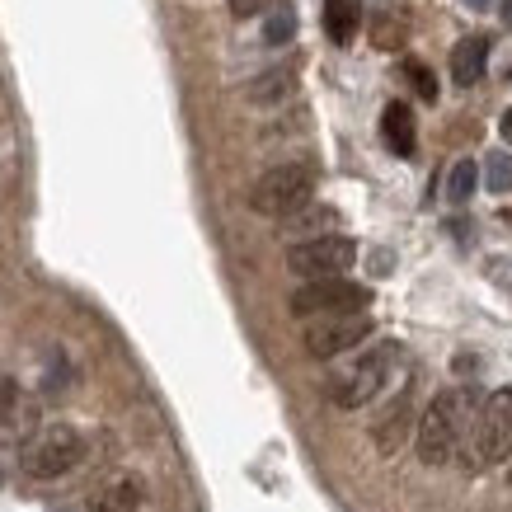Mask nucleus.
I'll use <instances>...</instances> for the list:
<instances>
[{"mask_svg":"<svg viewBox=\"0 0 512 512\" xmlns=\"http://www.w3.org/2000/svg\"><path fill=\"white\" fill-rule=\"evenodd\" d=\"M480 414V390L475 386H447L419 419V461L423 466H447L451 456H461L470 442Z\"/></svg>","mask_w":512,"mask_h":512,"instance_id":"nucleus-1","label":"nucleus"},{"mask_svg":"<svg viewBox=\"0 0 512 512\" xmlns=\"http://www.w3.org/2000/svg\"><path fill=\"white\" fill-rule=\"evenodd\" d=\"M315 198V165L311 160H282L273 170H264L254 184H249V207L259 217H278L287 221L292 212L311 207Z\"/></svg>","mask_w":512,"mask_h":512,"instance_id":"nucleus-2","label":"nucleus"},{"mask_svg":"<svg viewBox=\"0 0 512 512\" xmlns=\"http://www.w3.org/2000/svg\"><path fill=\"white\" fill-rule=\"evenodd\" d=\"M395 357L400 348L395 343H376L367 353H357V362H348L343 372L329 376V404H339V409H362V404H372L381 390H386L390 372H395Z\"/></svg>","mask_w":512,"mask_h":512,"instance_id":"nucleus-3","label":"nucleus"},{"mask_svg":"<svg viewBox=\"0 0 512 512\" xmlns=\"http://www.w3.org/2000/svg\"><path fill=\"white\" fill-rule=\"evenodd\" d=\"M80 456H85V437L71 428V423H47L38 433L24 442L19 451V470L29 475V480H62L71 470L80 466Z\"/></svg>","mask_w":512,"mask_h":512,"instance_id":"nucleus-4","label":"nucleus"},{"mask_svg":"<svg viewBox=\"0 0 512 512\" xmlns=\"http://www.w3.org/2000/svg\"><path fill=\"white\" fill-rule=\"evenodd\" d=\"M466 456L475 470L503 466L512 456V390H494L480 400V414H475V428H470Z\"/></svg>","mask_w":512,"mask_h":512,"instance_id":"nucleus-5","label":"nucleus"},{"mask_svg":"<svg viewBox=\"0 0 512 512\" xmlns=\"http://www.w3.org/2000/svg\"><path fill=\"white\" fill-rule=\"evenodd\" d=\"M353 264H357V245L348 235H315V240H296L287 249V268L306 282L343 278Z\"/></svg>","mask_w":512,"mask_h":512,"instance_id":"nucleus-6","label":"nucleus"},{"mask_svg":"<svg viewBox=\"0 0 512 512\" xmlns=\"http://www.w3.org/2000/svg\"><path fill=\"white\" fill-rule=\"evenodd\" d=\"M372 306V287L348 278H325V282H306L292 292V315L301 320H320V315H357Z\"/></svg>","mask_w":512,"mask_h":512,"instance_id":"nucleus-7","label":"nucleus"},{"mask_svg":"<svg viewBox=\"0 0 512 512\" xmlns=\"http://www.w3.org/2000/svg\"><path fill=\"white\" fill-rule=\"evenodd\" d=\"M372 315L357 311V315H320V320H306L301 329V343L311 357H339L353 353L362 339H372Z\"/></svg>","mask_w":512,"mask_h":512,"instance_id":"nucleus-8","label":"nucleus"},{"mask_svg":"<svg viewBox=\"0 0 512 512\" xmlns=\"http://www.w3.org/2000/svg\"><path fill=\"white\" fill-rule=\"evenodd\" d=\"M409 423H414V390L404 386L400 400L390 404L386 414L376 419V428H372L376 451H381V456H395V451L404 447V437H409Z\"/></svg>","mask_w":512,"mask_h":512,"instance_id":"nucleus-9","label":"nucleus"},{"mask_svg":"<svg viewBox=\"0 0 512 512\" xmlns=\"http://www.w3.org/2000/svg\"><path fill=\"white\" fill-rule=\"evenodd\" d=\"M484 71H489V38L475 33V38H461V43L451 47V80L456 85H480Z\"/></svg>","mask_w":512,"mask_h":512,"instance_id":"nucleus-10","label":"nucleus"},{"mask_svg":"<svg viewBox=\"0 0 512 512\" xmlns=\"http://www.w3.org/2000/svg\"><path fill=\"white\" fill-rule=\"evenodd\" d=\"M381 137H386V146L395 151L400 160L414 156V146H419V127H414V113H409V104H386V113H381Z\"/></svg>","mask_w":512,"mask_h":512,"instance_id":"nucleus-11","label":"nucleus"},{"mask_svg":"<svg viewBox=\"0 0 512 512\" xmlns=\"http://www.w3.org/2000/svg\"><path fill=\"white\" fill-rule=\"evenodd\" d=\"M146 489H141L137 475H118V480L99 484L90 494V512H137Z\"/></svg>","mask_w":512,"mask_h":512,"instance_id":"nucleus-12","label":"nucleus"},{"mask_svg":"<svg viewBox=\"0 0 512 512\" xmlns=\"http://www.w3.org/2000/svg\"><path fill=\"white\" fill-rule=\"evenodd\" d=\"M357 24H362V5H357V0H325V33H329V43L348 47L357 38Z\"/></svg>","mask_w":512,"mask_h":512,"instance_id":"nucleus-13","label":"nucleus"},{"mask_svg":"<svg viewBox=\"0 0 512 512\" xmlns=\"http://www.w3.org/2000/svg\"><path fill=\"white\" fill-rule=\"evenodd\" d=\"M292 90H296V71L292 66H278V71H264V76L249 85V99H254V104H278V99H287Z\"/></svg>","mask_w":512,"mask_h":512,"instance_id":"nucleus-14","label":"nucleus"},{"mask_svg":"<svg viewBox=\"0 0 512 512\" xmlns=\"http://www.w3.org/2000/svg\"><path fill=\"white\" fill-rule=\"evenodd\" d=\"M292 38H296V10L287 0H273L268 15H264V43L282 47V43H292Z\"/></svg>","mask_w":512,"mask_h":512,"instance_id":"nucleus-15","label":"nucleus"},{"mask_svg":"<svg viewBox=\"0 0 512 512\" xmlns=\"http://www.w3.org/2000/svg\"><path fill=\"white\" fill-rule=\"evenodd\" d=\"M475 184H480V170H475V160H456L447 174V202L451 207H466L470 193H475Z\"/></svg>","mask_w":512,"mask_h":512,"instance_id":"nucleus-16","label":"nucleus"},{"mask_svg":"<svg viewBox=\"0 0 512 512\" xmlns=\"http://www.w3.org/2000/svg\"><path fill=\"white\" fill-rule=\"evenodd\" d=\"M484 179H489V193H512V156L508 151H503V156H489Z\"/></svg>","mask_w":512,"mask_h":512,"instance_id":"nucleus-17","label":"nucleus"},{"mask_svg":"<svg viewBox=\"0 0 512 512\" xmlns=\"http://www.w3.org/2000/svg\"><path fill=\"white\" fill-rule=\"evenodd\" d=\"M404 71H409V80H414V90H419V99L437 104V76H433V71H428L423 62H414V57L404 62Z\"/></svg>","mask_w":512,"mask_h":512,"instance_id":"nucleus-18","label":"nucleus"},{"mask_svg":"<svg viewBox=\"0 0 512 512\" xmlns=\"http://www.w3.org/2000/svg\"><path fill=\"white\" fill-rule=\"evenodd\" d=\"M226 5H231L235 19H254V15H268V5H273V0H226Z\"/></svg>","mask_w":512,"mask_h":512,"instance_id":"nucleus-19","label":"nucleus"},{"mask_svg":"<svg viewBox=\"0 0 512 512\" xmlns=\"http://www.w3.org/2000/svg\"><path fill=\"white\" fill-rule=\"evenodd\" d=\"M10 409H15V381H0V423L10 419Z\"/></svg>","mask_w":512,"mask_h":512,"instance_id":"nucleus-20","label":"nucleus"},{"mask_svg":"<svg viewBox=\"0 0 512 512\" xmlns=\"http://www.w3.org/2000/svg\"><path fill=\"white\" fill-rule=\"evenodd\" d=\"M498 132H503V141H508V146H512V109L503 113V118H498Z\"/></svg>","mask_w":512,"mask_h":512,"instance_id":"nucleus-21","label":"nucleus"},{"mask_svg":"<svg viewBox=\"0 0 512 512\" xmlns=\"http://www.w3.org/2000/svg\"><path fill=\"white\" fill-rule=\"evenodd\" d=\"M503 24L512 29V0H503Z\"/></svg>","mask_w":512,"mask_h":512,"instance_id":"nucleus-22","label":"nucleus"},{"mask_svg":"<svg viewBox=\"0 0 512 512\" xmlns=\"http://www.w3.org/2000/svg\"><path fill=\"white\" fill-rule=\"evenodd\" d=\"M470 10H489V5H494V0H466Z\"/></svg>","mask_w":512,"mask_h":512,"instance_id":"nucleus-23","label":"nucleus"}]
</instances>
